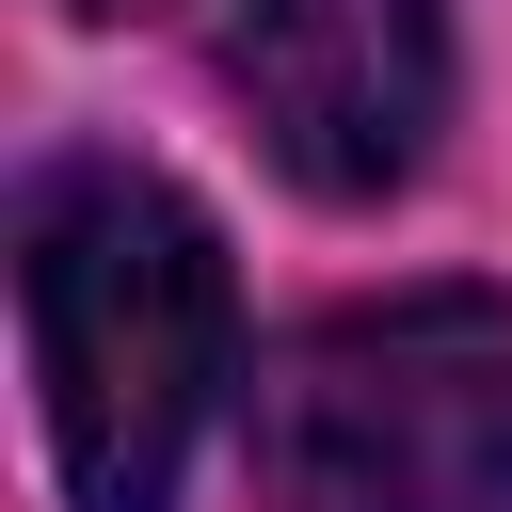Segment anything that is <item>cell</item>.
<instances>
[{
	"label": "cell",
	"instance_id": "1",
	"mask_svg": "<svg viewBox=\"0 0 512 512\" xmlns=\"http://www.w3.org/2000/svg\"><path fill=\"white\" fill-rule=\"evenodd\" d=\"M16 320L48 384V464L80 512H160L224 400V240L144 160H48L16 208Z\"/></svg>",
	"mask_w": 512,
	"mask_h": 512
},
{
	"label": "cell",
	"instance_id": "2",
	"mask_svg": "<svg viewBox=\"0 0 512 512\" xmlns=\"http://www.w3.org/2000/svg\"><path fill=\"white\" fill-rule=\"evenodd\" d=\"M288 512H512V288H400L272 368Z\"/></svg>",
	"mask_w": 512,
	"mask_h": 512
},
{
	"label": "cell",
	"instance_id": "3",
	"mask_svg": "<svg viewBox=\"0 0 512 512\" xmlns=\"http://www.w3.org/2000/svg\"><path fill=\"white\" fill-rule=\"evenodd\" d=\"M80 16H176L208 48V80L256 112V144L336 208L400 192L448 128V16L432 0H80Z\"/></svg>",
	"mask_w": 512,
	"mask_h": 512
}]
</instances>
